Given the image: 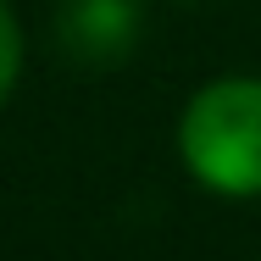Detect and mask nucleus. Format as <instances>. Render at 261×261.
Instances as JSON below:
<instances>
[{"mask_svg":"<svg viewBox=\"0 0 261 261\" xmlns=\"http://www.w3.org/2000/svg\"><path fill=\"white\" fill-rule=\"evenodd\" d=\"M178 150L206 189L261 195V78L206 84L178 122Z\"/></svg>","mask_w":261,"mask_h":261,"instance_id":"nucleus-1","label":"nucleus"},{"mask_svg":"<svg viewBox=\"0 0 261 261\" xmlns=\"http://www.w3.org/2000/svg\"><path fill=\"white\" fill-rule=\"evenodd\" d=\"M61 45L72 61H89V67H111L134 50L139 39V11L134 0H67L61 6Z\"/></svg>","mask_w":261,"mask_h":261,"instance_id":"nucleus-2","label":"nucleus"},{"mask_svg":"<svg viewBox=\"0 0 261 261\" xmlns=\"http://www.w3.org/2000/svg\"><path fill=\"white\" fill-rule=\"evenodd\" d=\"M17 72H22V34H17V17H11V6L0 0V100L11 95Z\"/></svg>","mask_w":261,"mask_h":261,"instance_id":"nucleus-3","label":"nucleus"}]
</instances>
